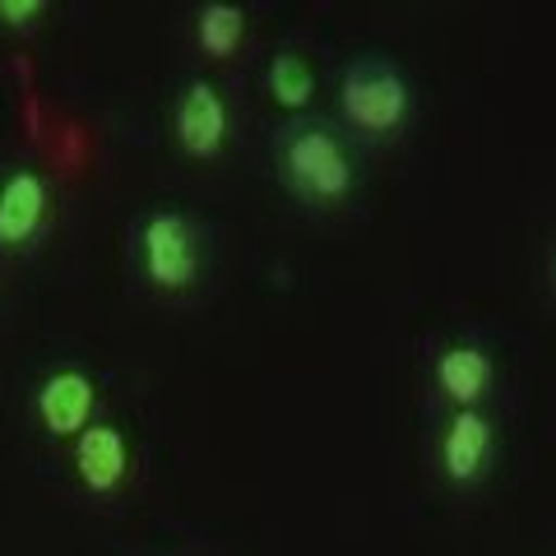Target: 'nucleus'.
<instances>
[{
    "label": "nucleus",
    "mask_w": 556,
    "mask_h": 556,
    "mask_svg": "<svg viewBox=\"0 0 556 556\" xmlns=\"http://www.w3.org/2000/svg\"><path fill=\"white\" fill-rule=\"evenodd\" d=\"M139 269L159 292H186L200 278V228L181 208H159L139 223Z\"/></svg>",
    "instance_id": "nucleus-3"
},
{
    "label": "nucleus",
    "mask_w": 556,
    "mask_h": 556,
    "mask_svg": "<svg viewBox=\"0 0 556 556\" xmlns=\"http://www.w3.org/2000/svg\"><path fill=\"white\" fill-rule=\"evenodd\" d=\"M51 218V186L42 172L20 167L0 181V247L24 251L47 232Z\"/></svg>",
    "instance_id": "nucleus-6"
},
{
    "label": "nucleus",
    "mask_w": 556,
    "mask_h": 556,
    "mask_svg": "<svg viewBox=\"0 0 556 556\" xmlns=\"http://www.w3.org/2000/svg\"><path fill=\"white\" fill-rule=\"evenodd\" d=\"M552 278H556V265H552Z\"/></svg>",
    "instance_id": "nucleus-13"
},
{
    "label": "nucleus",
    "mask_w": 556,
    "mask_h": 556,
    "mask_svg": "<svg viewBox=\"0 0 556 556\" xmlns=\"http://www.w3.org/2000/svg\"><path fill=\"white\" fill-rule=\"evenodd\" d=\"M47 0H0V24L14 28V33H33L47 20Z\"/></svg>",
    "instance_id": "nucleus-12"
},
{
    "label": "nucleus",
    "mask_w": 556,
    "mask_h": 556,
    "mask_svg": "<svg viewBox=\"0 0 556 556\" xmlns=\"http://www.w3.org/2000/svg\"><path fill=\"white\" fill-rule=\"evenodd\" d=\"M172 135L190 159H218L228 144V98L208 79L186 84L177 108H172Z\"/></svg>",
    "instance_id": "nucleus-4"
},
{
    "label": "nucleus",
    "mask_w": 556,
    "mask_h": 556,
    "mask_svg": "<svg viewBox=\"0 0 556 556\" xmlns=\"http://www.w3.org/2000/svg\"><path fill=\"white\" fill-rule=\"evenodd\" d=\"M265 89L283 112H302V108H311V98H316V70H311V61L298 56V51H278L265 70Z\"/></svg>",
    "instance_id": "nucleus-11"
},
{
    "label": "nucleus",
    "mask_w": 556,
    "mask_h": 556,
    "mask_svg": "<svg viewBox=\"0 0 556 556\" xmlns=\"http://www.w3.org/2000/svg\"><path fill=\"white\" fill-rule=\"evenodd\" d=\"M75 473L93 496L116 492L130 473V441L112 422H93L75 437Z\"/></svg>",
    "instance_id": "nucleus-8"
},
{
    "label": "nucleus",
    "mask_w": 556,
    "mask_h": 556,
    "mask_svg": "<svg viewBox=\"0 0 556 556\" xmlns=\"http://www.w3.org/2000/svg\"><path fill=\"white\" fill-rule=\"evenodd\" d=\"M431 371H437V386L455 408H478L496 380V362L486 357V348H478V343H450V348H441Z\"/></svg>",
    "instance_id": "nucleus-9"
},
{
    "label": "nucleus",
    "mask_w": 556,
    "mask_h": 556,
    "mask_svg": "<svg viewBox=\"0 0 556 556\" xmlns=\"http://www.w3.org/2000/svg\"><path fill=\"white\" fill-rule=\"evenodd\" d=\"M195 42L204 47V56L228 61L232 51L247 42V10L228 5V0H208L195 14Z\"/></svg>",
    "instance_id": "nucleus-10"
},
{
    "label": "nucleus",
    "mask_w": 556,
    "mask_h": 556,
    "mask_svg": "<svg viewBox=\"0 0 556 556\" xmlns=\"http://www.w3.org/2000/svg\"><path fill=\"white\" fill-rule=\"evenodd\" d=\"M496 459V427L482 408H455V417L441 431V468L450 482H482Z\"/></svg>",
    "instance_id": "nucleus-7"
},
{
    "label": "nucleus",
    "mask_w": 556,
    "mask_h": 556,
    "mask_svg": "<svg viewBox=\"0 0 556 556\" xmlns=\"http://www.w3.org/2000/svg\"><path fill=\"white\" fill-rule=\"evenodd\" d=\"M274 167L292 200L311 208H334L357 190V159L329 121H292L274 139Z\"/></svg>",
    "instance_id": "nucleus-1"
},
{
    "label": "nucleus",
    "mask_w": 556,
    "mask_h": 556,
    "mask_svg": "<svg viewBox=\"0 0 556 556\" xmlns=\"http://www.w3.org/2000/svg\"><path fill=\"white\" fill-rule=\"evenodd\" d=\"M33 408H38V422L47 427V437L75 441L84 427H93L98 386H93L89 371L61 367V371H51L42 386H38V399H33Z\"/></svg>",
    "instance_id": "nucleus-5"
},
{
    "label": "nucleus",
    "mask_w": 556,
    "mask_h": 556,
    "mask_svg": "<svg viewBox=\"0 0 556 556\" xmlns=\"http://www.w3.org/2000/svg\"><path fill=\"white\" fill-rule=\"evenodd\" d=\"M339 112L367 139L399 135L413 116V89L404 70L390 65L386 56H357L339 79Z\"/></svg>",
    "instance_id": "nucleus-2"
}]
</instances>
